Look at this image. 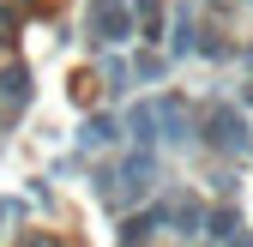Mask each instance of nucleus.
Instances as JSON below:
<instances>
[{
  "label": "nucleus",
  "instance_id": "7ed1b4c3",
  "mask_svg": "<svg viewBox=\"0 0 253 247\" xmlns=\"http://www.w3.org/2000/svg\"><path fill=\"white\" fill-rule=\"evenodd\" d=\"M211 139H217V145H229V151H235V145H241V121H235L229 109H223V115H211Z\"/></svg>",
  "mask_w": 253,
  "mask_h": 247
},
{
  "label": "nucleus",
  "instance_id": "f257e3e1",
  "mask_svg": "<svg viewBox=\"0 0 253 247\" xmlns=\"http://www.w3.org/2000/svg\"><path fill=\"white\" fill-rule=\"evenodd\" d=\"M126 37H133V12H126V0H97V12H90V42L115 48V42H126Z\"/></svg>",
  "mask_w": 253,
  "mask_h": 247
},
{
  "label": "nucleus",
  "instance_id": "20e7f679",
  "mask_svg": "<svg viewBox=\"0 0 253 247\" xmlns=\"http://www.w3.org/2000/svg\"><path fill=\"white\" fill-rule=\"evenodd\" d=\"M139 12H145V30H157V0H139Z\"/></svg>",
  "mask_w": 253,
  "mask_h": 247
},
{
  "label": "nucleus",
  "instance_id": "f03ea898",
  "mask_svg": "<svg viewBox=\"0 0 253 247\" xmlns=\"http://www.w3.org/2000/svg\"><path fill=\"white\" fill-rule=\"evenodd\" d=\"M145 187H151V151H133L121 169V199H139Z\"/></svg>",
  "mask_w": 253,
  "mask_h": 247
}]
</instances>
